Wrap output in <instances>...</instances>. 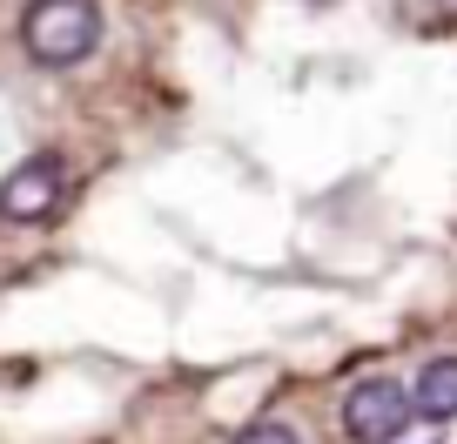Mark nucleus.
Masks as SVG:
<instances>
[{"instance_id": "1", "label": "nucleus", "mask_w": 457, "mask_h": 444, "mask_svg": "<svg viewBox=\"0 0 457 444\" xmlns=\"http://www.w3.org/2000/svg\"><path fill=\"white\" fill-rule=\"evenodd\" d=\"M21 41L41 68H81L101 47V7L95 0H34L21 21Z\"/></svg>"}, {"instance_id": "2", "label": "nucleus", "mask_w": 457, "mask_h": 444, "mask_svg": "<svg viewBox=\"0 0 457 444\" xmlns=\"http://www.w3.org/2000/svg\"><path fill=\"white\" fill-rule=\"evenodd\" d=\"M417 417V390H403L397 377H363L343 398V431L357 444H390L403 438V424Z\"/></svg>"}, {"instance_id": "3", "label": "nucleus", "mask_w": 457, "mask_h": 444, "mask_svg": "<svg viewBox=\"0 0 457 444\" xmlns=\"http://www.w3.org/2000/svg\"><path fill=\"white\" fill-rule=\"evenodd\" d=\"M68 196V162L61 155H28L21 169H7L0 182V215L7 222H47Z\"/></svg>"}, {"instance_id": "4", "label": "nucleus", "mask_w": 457, "mask_h": 444, "mask_svg": "<svg viewBox=\"0 0 457 444\" xmlns=\"http://www.w3.org/2000/svg\"><path fill=\"white\" fill-rule=\"evenodd\" d=\"M417 411L424 417H457V357H430L424 371H417Z\"/></svg>"}, {"instance_id": "5", "label": "nucleus", "mask_w": 457, "mask_h": 444, "mask_svg": "<svg viewBox=\"0 0 457 444\" xmlns=\"http://www.w3.org/2000/svg\"><path fill=\"white\" fill-rule=\"evenodd\" d=\"M236 444H303V438H296L289 424H276V417H262V424H249Z\"/></svg>"}]
</instances>
